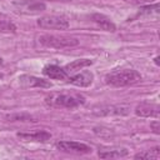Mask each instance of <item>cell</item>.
<instances>
[{"label": "cell", "mask_w": 160, "mask_h": 160, "mask_svg": "<svg viewBox=\"0 0 160 160\" xmlns=\"http://www.w3.org/2000/svg\"><path fill=\"white\" fill-rule=\"evenodd\" d=\"M155 64H156V65H159V58H158V56L155 58Z\"/></svg>", "instance_id": "21"}, {"label": "cell", "mask_w": 160, "mask_h": 160, "mask_svg": "<svg viewBox=\"0 0 160 160\" xmlns=\"http://www.w3.org/2000/svg\"><path fill=\"white\" fill-rule=\"evenodd\" d=\"M5 119L8 121H36V119L34 116H31L30 114H25V112H21V114H10V115H6Z\"/></svg>", "instance_id": "17"}, {"label": "cell", "mask_w": 160, "mask_h": 160, "mask_svg": "<svg viewBox=\"0 0 160 160\" xmlns=\"http://www.w3.org/2000/svg\"><path fill=\"white\" fill-rule=\"evenodd\" d=\"M91 64H92V60H90V59H78V60H74L70 64H68L64 68V70L70 76L71 74H75L79 70H81V69H84V68H86V66H89Z\"/></svg>", "instance_id": "13"}, {"label": "cell", "mask_w": 160, "mask_h": 160, "mask_svg": "<svg viewBox=\"0 0 160 160\" xmlns=\"http://www.w3.org/2000/svg\"><path fill=\"white\" fill-rule=\"evenodd\" d=\"M91 20L100 28V29H102V30H105V31H115L116 30V26H115V24L108 18V16H105V15H102V14H92L91 15Z\"/></svg>", "instance_id": "12"}, {"label": "cell", "mask_w": 160, "mask_h": 160, "mask_svg": "<svg viewBox=\"0 0 160 160\" xmlns=\"http://www.w3.org/2000/svg\"><path fill=\"white\" fill-rule=\"evenodd\" d=\"M85 102V98L78 92H52L45 98V104L55 109H75Z\"/></svg>", "instance_id": "1"}, {"label": "cell", "mask_w": 160, "mask_h": 160, "mask_svg": "<svg viewBox=\"0 0 160 160\" xmlns=\"http://www.w3.org/2000/svg\"><path fill=\"white\" fill-rule=\"evenodd\" d=\"M135 159H146V160H152V159H159L160 158V149L154 148L150 150H145L142 152H139L134 156Z\"/></svg>", "instance_id": "16"}, {"label": "cell", "mask_w": 160, "mask_h": 160, "mask_svg": "<svg viewBox=\"0 0 160 160\" xmlns=\"http://www.w3.org/2000/svg\"><path fill=\"white\" fill-rule=\"evenodd\" d=\"M1 64H2V59L0 58V65H1Z\"/></svg>", "instance_id": "23"}, {"label": "cell", "mask_w": 160, "mask_h": 160, "mask_svg": "<svg viewBox=\"0 0 160 160\" xmlns=\"http://www.w3.org/2000/svg\"><path fill=\"white\" fill-rule=\"evenodd\" d=\"M19 6L21 9H25L28 10L29 12H38V11H42L45 10V4L44 2H40V1H32V2H22V4H19Z\"/></svg>", "instance_id": "15"}, {"label": "cell", "mask_w": 160, "mask_h": 160, "mask_svg": "<svg viewBox=\"0 0 160 160\" xmlns=\"http://www.w3.org/2000/svg\"><path fill=\"white\" fill-rule=\"evenodd\" d=\"M129 112H130V106L125 104L99 105L92 109V114L96 116H125Z\"/></svg>", "instance_id": "4"}, {"label": "cell", "mask_w": 160, "mask_h": 160, "mask_svg": "<svg viewBox=\"0 0 160 160\" xmlns=\"http://www.w3.org/2000/svg\"><path fill=\"white\" fill-rule=\"evenodd\" d=\"M135 114L141 118H159L160 108L156 104L150 102H141L135 108Z\"/></svg>", "instance_id": "9"}, {"label": "cell", "mask_w": 160, "mask_h": 160, "mask_svg": "<svg viewBox=\"0 0 160 160\" xmlns=\"http://www.w3.org/2000/svg\"><path fill=\"white\" fill-rule=\"evenodd\" d=\"M38 25L42 29H55V30H66L69 28V21L65 16L60 15H46L41 16L38 20Z\"/></svg>", "instance_id": "5"}, {"label": "cell", "mask_w": 160, "mask_h": 160, "mask_svg": "<svg viewBox=\"0 0 160 160\" xmlns=\"http://www.w3.org/2000/svg\"><path fill=\"white\" fill-rule=\"evenodd\" d=\"M56 148L60 151L70 152V154H89L91 152V148L84 142L78 141H59L56 144Z\"/></svg>", "instance_id": "6"}, {"label": "cell", "mask_w": 160, "mask_h": 160, "mask_svg": "<svg viewBox=\"0 0 160 160\" xmlns=\"http://www.w3.org/2000/svg\"><path fill=\"white\" fill-rule=\"evenodd\" d=\"M2 76H4V75H2V72H0V79H1Z\"/></svg>", "instance_id": "22"}, {"label": "cell", "mask_w": 160, "mask_h": 160, "mask_svg": "<svg viewBox=\"0 0 160 160\" xmlns=\"http://www.w3.org/2000/svg\"><path fill=\"white\" fill-rule=\"evenodd\" d=\"M0 32H5V34H14L16 32V26L8 20H1L0 19Z\"/></svg>", "instance_id": "18"}, {"label": "cell", "mask_w": 160, "mask_h": 160, "mask_svg": "<svg viewBox=\"0 0 160 160\" xmlns=\"http://www.w3.org/2000/svg\"><path fill=\"white\" fill-rule=\"evenodd\" d=\"M99 158L101 159H118V158H124L128 155V150L125 149H112V150H99L98 152Z\"/></svg>", "instance_id": "14"}, {"label": "cell", "mask_w": 160, "mask_h": 160, "mask_svg": "<svg viewBox=\"0 0 160 160\" xmlns=\"http://www.w3.org/2000/svg\"><path fill=\"white\" fill-rule=\"evenodd\" d=\"M92 80H94V74L91 71H88V70H84V71H80L75 75H70L68 81L75 86H79V88H88L92 84Z\"/></svg>", "instance_id": "8"}, {"label": "cell", "mask_w": 160, "mask_h": 160, "mask_svg": "<svg viewBox=\"0 0 160 160\" xmlns=\"http://www.w3.org/2000/svg\"><path fill=\"white\" fill-rule=\"evenodd\" d=\"M16 136L22 140V141H32V142H45L50 140L51 134L41 130V131H35V132H18Z\"/></svg>", "instance_id": "10"}, {"label": "cell", "mask_w": 160, "mask_h": 160, "mask_svg": "<svg viewBox=\"0 0 160 160\" xmlns=\"http://www.w3.org/2000/svg\"><path fill=\"white\" fill-rule=\"evenodd\" d=\"M39 42L46 48L52 49H68L79 45V40L75 38L68 36H58V35H41L39 38Z\"/></svg>", "instance_id": "3"}, {"label": "cell", "mask_w": 160, "mask_h": 160, "mask_svg": "<svg viewBox=\"0 0 160 160\" xmlns=\"http://www.w3.org/2000/svg\"><path fill=\"white\" fill-rule=\"evenodd\" d=\"M19 82L22 88H51L52 84L45 79L36 78L32 75H21L19 76Z\"/></svg>", "instance_id": "7"}, {"label": "cell", "mask_w": 160, "mask_h": 160, "mask_svg": "<svg viewBox=\"0 0 160 160\" xmlns=\"http://www.w3.org/2000/svg\"><path fill=\"white\" fill-rule=\"evenodd\" d=\"M150 128L152 129V131L155 134H160V122H159V120H155V121L150 122Z\"/></svg>", "instance_id": "19"}, {"label": "cell", "mask_w": 160, "mask_h": 160, "mask_svg": "<svg viewBox=\"0 0 160 160\" xmlns=\"http://www.w3.org/2000/svg\"><path fill=\"white\" fill-rule=\"evenodd\" d=\"M42 74L54 80H68L69 79V75L66 74L64 68H60L58 65H46L42 69Z\"/></svg>", "instance_id": "11"}, {"label": "cell", "mask_w": 160, "mask_h": 160, "mask_svg": "<svg viewBox=\"0 0 160 160\" xmlns=\"http://www.w3.org/2000/svg\"><path fill=\"white\" fill-rule=\"evenodd\" d=\"M126 2L130 4H138V5H142V4H151L154 0H124Z\"/></svg>", "instance_id": "20"}, {"label": "cell", "mask_w": 160, "mask_h": 160, "mask_svg": "<svg viewBox=\"0 0 160 160\" xmlns=\"http://www.w3.org/2000/svg\"><path fill=\"white\" fill-rule=\"evenodd\" d=\"M106 84L111 85V86H129V85H134L138 84L139 81H141V75L132 69H122V70H115L110 74L106 75L105 78Z\"/></svg>", "instance_id": "2"}]
</instances>
